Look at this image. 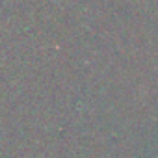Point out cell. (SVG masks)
Returning a JSON list of instances; mask_svg holds the SVG:
<instances>
[]
</instances>
